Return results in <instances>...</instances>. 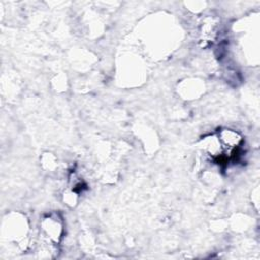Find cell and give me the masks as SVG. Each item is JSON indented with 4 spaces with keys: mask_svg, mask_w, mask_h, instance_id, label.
Returning <instances> with one entry per match:
<instances>
[{
    "mask_svg": "<svg viewBox=\"0 0 260 260\" xmlns=\"http://www.w3.org/2000/svg\"><path fill=\"white\" fill-rule=\"evenodd\" d=\"M218 137L220 145L228 149H234L238 147L242 141L241 135L232 129L221 130Z\"/></svg>",
    "mask_w": 260,
    "mask_h": 260,
    "instance_id": "1",
    "label": "cell"
}]
</instances>
